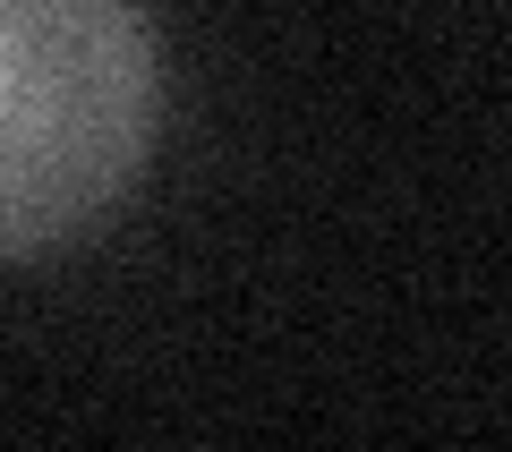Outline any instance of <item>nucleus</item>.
Instances as JSON below:
<instances>
[{
  "label": "nucleus",
  "mask_w": 512,
  "mask_h": 452,
  "mask_svg": "<svg viewBox=\"0 0 512 452\" xmlns=\"http://www.w3.org/2000/svg\"><path fill=\"white\" fill-rule=\"evenodd\" d=\"M163 137L146 0H0V256L43 265L103 231Z\"/></svg>",
  "instance_id": "nucleus-1"
}]
</instances>
